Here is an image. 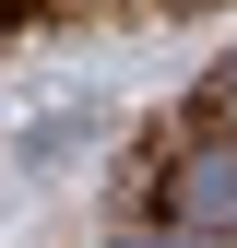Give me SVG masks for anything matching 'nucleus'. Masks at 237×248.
<instances>
[{
    "label": "nucleus",
    "mask_w": 237,
    "mask_h": 248,
    "mask_svg": "<svg viewBox=\"0 0 237 248\" xmlns=\"http://www.w3.org/2000/svg\"><path fill=\"white\" fill-rule=\"evenodd\" d=\"M166 225H190V236H214V225H237V142H214V154H190V166L166 177Z\"/></svg>",
    "instance_id": "f257e3e1"
},
{
    "label": "nucleus",
    "mask_w": 237,
    "mask_h": 248,
    "mask_svg": "<svg viewBox=\"0 0 237 248\" xmlns=\"http://www.w3.org/2000/svg\"><path fill=\"white\" fill-rule=\"evenodd\" d=\"M202 107H214V118H237V71H214V95H202Z\"/></svg>",
    "instance_id": "f03ea898"
}]
</instances>
